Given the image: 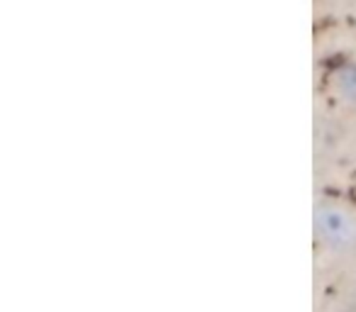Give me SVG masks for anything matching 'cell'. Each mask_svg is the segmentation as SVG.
Listing matches in <instances>:
<instances>
[{
	"label": "cell",
	"mask_w": 356,
	"mask_h": 312,
	"mask_svg": "<svg viewBox=\"0 0 356 312\" xmlns=\"http://www.w3.org/2000/svg\"><path fill=\"white\" fill-rule=\"evenodd\" d=\"M315 224V237L325 249L334 254H354L356 252V217L334 203H320L315 205L312 215Z\"/></svg>",
	"instance_id": "cell-1"
},
{
	"label": "cell",
	"mask_w": 356,
	"mask_h": 312,
	"mask_svg": "<svg viewBox=\"0 0 356 312\" xmlns=\"http://www.w3.org/2000/svg\"><path fill=\"white\" fill-rule=\"evenodd\" d=\"M332 88L344 105H356V64L346 61L337 66V71L332 74Z\"/></svg>",
	"instance_id": "cell-2"
}]
</instances>
